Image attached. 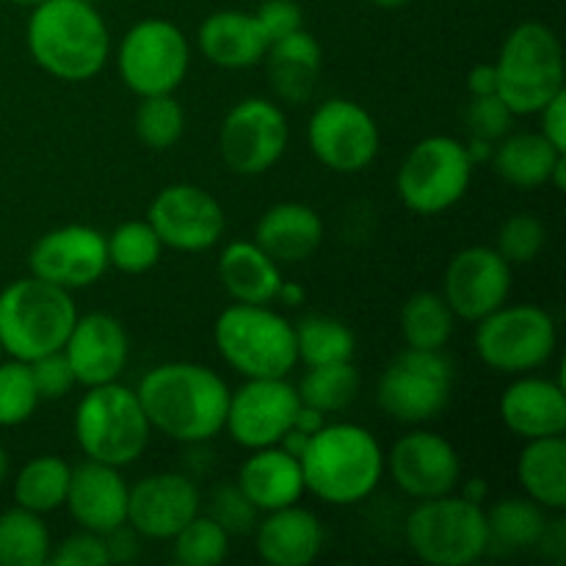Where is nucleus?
I'll return each instance as SVG.
<instances>
[{
	"mask_svg": "<svg viewBox=\"0 0 566 566\" xmlns=\"http://www.w3.org/2000/svg\"><path fill=\"white\" fill-rule=\"evenodd\" d=\"M50 564L55 566H108V547H105V536L94 534V531L77 528L75 534L66 536L53 553H50Z\"/></svg>",
	"mask_w": 566,
	"mask_h": 566,
	"instance_id": "obj_46",
	"label": "nucleus"
},
{
	"mask_svg": "<svg viewBox=\"0 0 566 566\" xmlns=\"http://www.w3.org/2000/svg\"><path fill=\"white\" fill-rule=\"evenodd\" d=\"M86 3H99V0H86Z\"/></svg>",
	"mask_w": 566,
	"mask_h": 566,
	"instance_id": "obj_61",
	"label": "nucleus"
},
{
	"mask_svg": "<svg viewBox=\"0 0 566 566\" xmlns=\"http://www.w3.org/2000/svg\"><path fill=\"white\" fill-rule=\"evenodd\" d=\"M459 486H462V492L459 495L468 497V501L473 503H484L486 495H490V486H486L484 479H470V481H459Z\"/></svg>",
	"mask_w": 566,
	"mask_h": 566,
	"instance_id": "obj_54",
	"label": "nucleus"
},
{
	"mask_svg": "<svg viewBox=\"0 0 566 566\" xmlns=\"http://www.w3.org/2000/svg\"><path fill=\"white\" fill-rule=\"evenodd\" d=\"M276 298H280V302H285V304H291V307H296V304L304 302V287L296 285V282H285V280H282Z\"/></svg>",
	"mask_w": 566,
	"mask_h": 566,
	"instance_id": "obj_55",
	"label": "nucleus"
},
{
	"mask_svg": "<svg viewBox=\"0 0 566 566\" xmlns=\"http://www.w3.org/2000/svg\"><path fill=\"white\" fill-rule=\"evenodd\" d=\"M453 324H457V315L451 313L442 293H412L401 307V337L407 348L442 352L451 340Z\"/></svg>",
	"mask_w": 566,
	"mask_h": 566,
	"instance_id": "obj_35",
	"label": "nucleus"
},
{
	"mask_svg": "<svg viewBox=\"0 0 566 566\" xmlns=\"http://www.w3.org/2000/svg\"><path fill=\"white\" fill-rule=\"evenodd\" d=\"M39 401L42 398L33 385L31 365L22 359L0 363V429H14L31 420Z\"/></svg>",
	"mask_w": 566,
	"mask_h": 566,
	"instance_id": "obj_41",
	"label": "nucleus"
},
{
	"mask_svg": "<svg viewBox=\"0 0 566 566\" xmlns=\"http://www.w3.org/2000/svg\"><path fill=\"white\" fill-rule=\"evenodd\" d=\"M556 346V321L536 304H503L475 324V352L497 374H534L551 363Z\"/></svg>",
	"mask_w": 566,
	"mask_h": 566,
	"instance_id": "obj_10",
	"label": "nucleus"
},
{
	"mask_svg": "<svg viewBox=\"0 0 566 566\" xmlns=\"http://www.w3.org/2000/svg\"><path fill=\"white\" fill-rule=\"evenodd\" d=\"M6 475H9V453H6V448L0 446V484H3Z\"/></svg>",
	"mask_w": 566,
	"mask_h": 566,
	"instance_id": "obj_57",
	"label": "nucleus"
},
{
	"mask_svg": "<svg viewBox=\"0 0 566 566\" xmlns=\"http://www.w3.org/2000/svg\"><path fill=\"white\" fill-rule=\"evenodd\" d=\"M324 423H326V415L324 412H318V409H313V407H307V403H302V407H298V412H296V420H293V429H298V431H302V434L313 437L315 431L324 429Z\"/></svg>",
	"mask_w": 566,
	"mask_h": 566,
	"instance_id": "obj_52",
	"label": "nucleus"
},
{
	"mask_svg": "<svg viewBox=\"0 0 566 566\" xmlns=\"http://www.w3.org/2000/svg\"><path fill=\"white\" fill-rule=\"evenodd\" d=\"M72 468L59 457H33L14 479V503L36 514H50L64 506Z\"/></svg>",
	"mask_w": 566,
	"mask_h": 566,
	"instance_id": "obj_34",
	"label": "nucleus"
},
{
	"mask_svg": "<svg viewBox=\"0 0 566 566\" xmlns=\"http://www.w3.org/2000/svg\"><path fill=\"white\" fill-rule=\"evenodd\" d=\"M547 243L545 221L534 213H514L501 224L495 235V249L509 265H528L539 258Z\"/></svg>",
	"mask_w": 566,
	"mask_h": 566,
	"instance_id": "obj_42",
	"label": "nucleus"
},
{
	"mask_svg": "<svg viewBox=\"0 0 566 566\" xmlns=\"http://www.w3.org/2000/svg\"><path fill=\"white\" fill-rule=\"evenodd\" d=\"M230 392V385L202 363L155 365L136 387L149 426L186 446H205L224 431Z\"/></svg>",
	"mask_w": 566,
	"mask_h": 566,
	"instance_id": "obj_1",
	"label": "nucleus"
},
{
	"mask_svg": "<svg viewBox=\"0 0 566 566\" xmlns=\"http://www.w3.org/2000/svg\"><path fill=\"white\" fill-rule=\"evenodd\" d=\"M370 3L381 6V9H398V6H407L409 0H370Z\"/></svg>",
	"mask_w": 566,
	"mask_h": 566,
	"instance_id": "obj_58",
	"label": "nucleus"
},
{
	"mask_svg": "<svg viewBox=\"0 0 566 566\" xmlns=\"http://www.w3.org/2000/svg\"><path fill=\"white\" fill-rule=\"evenodd\" d=\"M254 17H258L269 44L287 36V33L298 31V28H304L302 6H298L296 0H265V3L254 11Z\"/></svg>",
	"mask_w": 566,
	"mask_h": 566,
	"instance_id": "obj_47",
	"label": "nucleus"
},
{
	"mask_svg": "<svg viewBox=\"0 0 566 566\" xmlns=\"http://www.w3.org/2000/svg\"><path fill=\"white\" fill-rule=\"evenodd\" d=\"M512 265L495 247H468L457 252L442 276V298L459 321L479 324L509 302Z\"/></svg>",
	"mask_w": 566,
	"mask_h": 566,
	"instance_id": "obj_18",
	"label": "nucleus"
},
{
	"mask_svg": "<svg viewBox=\"0 0 566 566\" xmlns=\"http://www.w3.org/2000/svg\"><path fill=\"white\" fill-rule=\"evenodd\" d=\"M539 119L542 136H545L558 153H566V88H562V92L539 111Z\"/></svg>",
	"mask_w": 566,
	"mask_h": 566,
	"instance_id": "obj_48",
	"label": "nucleus"
},
{
	"mask_svg": "<svg viewBox=\"0 0 566 566\" xmlns=\"http://www.w3.org/2000/svg\"><path fill=\"white\" fill-rule=\"evenodd\" d=\"M235 484L241 486L247 501L263 514L293 506L307 492L302 462L287 451H282L280 446L252 451V457L238 470Z\"/></svg>",
	"mask_w": 566,
	"mask_h": 566,
	"instance_id": "obj_26",
	"label": "nucleus"
},
{
	"mask_svg": "<svg viewBox=\"0 0 566 566\" xmlns=\"http://www.w3.org/2000/svg\"><path fill=\"white\" fill-rule=\"evenodd\" d=\"M105 249H108V265H114L122 274H147L158 265L164 254L158 232L153 230L147 219L125 221L116 227L111 235H105Z\"/></svg>",
	"mask_w": 566,
	"mask_h": 566,
	"instance_id": "obj_38",
	"label": "nucleus"
},
{
	"mask_svg": "<svg viewBox=\"0 0 566 566\" xmlns=\"http://www.w3.org/2000/svg\"><path fill=\"white\" fill-rule=\"evenodd\" d=\"M473 182V160L453 136H429L401 160L396 191L415 216H440L457 208Z\"/></svg>",
	"mask_w": 566,
	"mask_h": 566,
	"instance_id": "obj_9",
	"label": "nucleus"
},
{
	"mask_svg": "<svg viewBox=\"0 0 566 566\" xmlns=\"http://www.w3.org/2000/svg\"><path fill=\"white\" fill-rule=\"evenodd\" d=\"M28 365H31L33 385H36L39 398H50V401H53V398L70 396L77 387V379L75 374H72V365L64 352H50Z\"/></svg>",
	"mask_w": 566,
	"mask_h": 566,
	"instance_id": "obj_45",
	"label": "nucleus"
},
{
	"mask_svg": "<svg viewBox=\"0 0 566 566\" xmlns=\"http://www.w3.org/2000/svg\"><path fill=\"white\" fill-rule=\"evenodd\" d=\"M105 547H108V564H130L142 553V534L125 523L105 534Z\"/></svg>",
	"mask_w": 566,
	"mask_h": 566,
	"instance_id": "obj_49",
	"label": "nucleus"
},
{
	"mask_svg": "<svg viewBox=\"0 0 566 566\" xmlns=\"http://www.w3.org/2000/svg\"><path fill=\"white\" fill-rule=\"evenodd\" d=\"M470 160L475 164H484V160H492V153H495V144L484 142V138H470V144H464Z\"/></svg>",
	"mask_w": 566,
	"mask_h": 566,
	"instance_id": "obj_53",
	"label": "nucleus"
},
{
	"mask_svg": "<svg viewBox=\"0 0 566 566\" xmlns=\"http://www.w3.org/2000/svg\"><path fill=\"white\" fill-rule=\"evenodd\" d=\"M291 127L285 111L265 97H247L227 111L219 127V149L227 169L254 177L274 169L287 149Z\"/></svg>",
	"mask_w": 566,
	"mask_h": 566,
	"instance_id": "obj_13",
	"label": "nucleus"
},
{
	"mask_svg": "<svg viewBox=\"0 0 566 566\" xmlns=\"http://www.w3.org/2000/svg\"><path fill=\"white\" fill-rule=\"evenodd\" d=\"M31 274L64 291H81L103 280L108 265L105 235L88 224H66L44 232L28 254Z\"/></svg>",
	"mask_w": 566,
	"mask_h": 566,
	"instance_id": "obj_17",
	"label": "nucleus"
},
{
	"mask_svg": "<svg viewBox=\"0 0 566 566\" xmlns=\"http://www.w3.org/2000/svg\"><path fill=\"white\" fill-rule=\"evenodd\" d=\"M199 512L202 497L186 473H153L127 492V525L136 528L142 539L169 542Z\"/></svg>",
	"mask_w": 566,
	"mask_h": 566,
	"instance_id": "obj_20",
	"label": "nucleus"
},
{
	"mask_svg": "<svg viewBox=\"0 0 566 566\" xmlns=\"http://www.w3.org/2000/svg\"><path fill=\"white\" fill-rule=\"evenodd\" d=\"M133 127H136V136L144 147L155 149V153H166L186 133V111L177 103L175 94L142 97Z\"/></svg>",
	"mask_w": 566,
	"mask_h": 566,
	"instance_id": "obj_39",
	"label": "nucleus"
},
{
	"mask_svg": "<svg viewBox=\"0 0 566 566\" xmlns=\"http://www.w3.org/2000/svg\"><path fill=\"white\" fill-rule=\"evenodd\" d=\"M293 332H296L298 363H304L307 368L352 363L354 354H357L354 332L340 318H332V315H304L302 321L293 324Z\"/></svg>",
	"mask_w": 566,
	"mask_h": 566,
	"instance_id": "obj_36",
	"label": "nucleus"
},
{
	"mask_svg": "<svg viewBox=\"0 0 566 566\" xmlns=\"http://www.w3.org/2000/svg\"><path fill=\"white\" fill-rule=\"evenodd\" d=\"M9 3L20 6V9H33V6H39V3H42V0H9Z\"/></svg>",
	"mask_w": 566,
	"mask_h": 566,
	"instance_id": "obj_59",
	"label": "nucleus"
},
{
	"mask_svg": "<svg viewBox=\"0 0 566 566\" xmlns=\"http://www.w3.org/2000/svg\"><path fill=\"white\" fill-rule=\"evenodd\" d=\"M127 492L130 484L122 479L119 468L86 459L72 468L64 506L77 528L105 536L127 523Z\"/></svg>",
	"mask_w": 566,
	"mask_h": 566,
	"instance_id": "obj_22",
	"label": "nucleus"
},
{
	"mask_svg": "<svg viewBox=\"0 0 566 566\" xmlns=\"http://www.w3.org/2000/svg\"><path fill=\"white\" fill-rule=\"evenodd\" d=\"M219 280L241 304H271L282 285V269L254 241H232L219 254Z\"/></svg>",
	"mask_w": 566,
	"mask_h": 566,
	"instance_id": "obj_29",
	"label": "nucleus"
},
{
	"mask_svg": "<svg viewBox=\"0 0 566 566\" xmlns=\"http://www.w3.org/2000/svg\"><path fill=\"white\" fill-rule=\"evenodd\" d=\"M252 241L280 265L304 263L324 243V221L304 202L271 205L260 216Z\"/></svg>",
	"mask_w": 566,
	"mask_h": 566,
	"instance_id": "obj_25",
	"label": "nucleus"
},
{
	"mask_svg": "<svg viewBox=\"0 0 566 566\" xmlns=\"http://www.w3.org/2000/svg\"><path fill=\"white\" fill-rule=\"evenodd\" d=\"M407 545L431 566H470L486 556V512L462 495L418 501L403 525Z\"/></svg>",
	"mask_w": 566,
	"mask_h": 566,
	"instance_id": "obj_8",
	"label": "nucleus"
},
{
	"mask_svg": "<svg viewBox=\"0 0 566 566\" xmlns=\"http://www.w3.org/2000/svg\"><path fill=\"white\" fill-rule=\"evenodd\" d=\"M464 125H468L470 138L497 144L506 133H512L514 114L497 94H481V97H470L464 108Z\"/></svg>",
	"mask_w": 566,
	"mask_h": 566,
	"instance_id": "obj_43",
	"label": "nucleus"
},
{
	"mask_svg": "<svg viewBox=\"0 0 566 566\" xmlns=\"http://www.w3.org/2000/svg\"><path fill=\"white\" fill-rule=\"evenodd\" d=\"M304 486L329 506L368 501L385 479V451L359 423H324L302 453Z\"/></svg>",
	"mask_w": 566,
	"mask_h": 566,
	"instance_id": "obj_3",
	"label": "nucleus"
},
{
	"mask_svg": "<svg viewBox=\"0 0 566 566\" xmlns=\"http://www.w3.org/2000/svg\"><path fill=\"white\" fill-rule=\"evenodd\" d=\"M315 160L337 175H359L376 160L381 133L368 108L346 97L324 99L307 122Z\"/></svg>",
	"mask_w": 566,
	"mask_h": 566,
	"instance_id": "obj_14",
	"label": "nucleus"
},
{
	"mask_svg": "<svg viewBox=\"0 0 566 566\" xmlns=\"http://www.w3.org/2000/svg\"><path fill=\"white\" fill-rule=\"evenodd\" d=\"M501 420L520 440H542L566 431V392L556 379L523 374L503 390Z\"/></svg>",
	"mask_w": 566,
	"mask_h": 566,
	"instance_id": "obj_23",
	"label": "nucleus"
},
{
	"mask_svg": "<svg viewBox=\"0 0 566 566\" xmlns=\"http://www.w3.org/2000/svg\"><path fill=\"white\" fill-rule=\"evenodd\" d=\"M147 221L160 243L175 252H205L224 235V208L205 188L175 182L158 191L147 210Z\"/></svg>",
	"mask_w": 566,
	"mask_h": 566,
	"instance_id": "obj_16",
	"label": "nucleus"
},
{
	"mask_svg": "<svg viewBox=\"0 0 566 566\" xmlns=\"http://www.w3.org/2000/svg\"><path fill=\"white\" fill-rule=\"evenodd\" d=\"M221 359L243 379H280L298 365L293 324L269 304H230L213 324Z\"/></svg>",
	"mask_w": 566,
	"mask_h": 566,
	"instance_id": "obj_5",
	"label": "nucleus"
},
{
	"mask_svg": "<svg viewBox=\"0 0 566 566\" xmlns=\"http://www.w3.org/2000/svg\"><path fill=\"white\" fill-rule=\"evenodd\" d=\"M171 542H175V562L180 566H219L230 556V534L202 512L182 525Z\"/></svg>",
	"mask_w": 566,
	"mask_h": 566,
	"instance_id": "obj_40",
	"label": "nucleus"
},
{
	"mask_svg": "<svg viewBox=\"0 0 566 566\" xmlns=\"http://www.w3.org/2000/svg\"><path fill=\"white\" fill-rule=\"evenodd\" d=\"M517 481L525 497L539 503L545 512H564L566 509V440L542 437L525 440V448L517 459Z\"/></svg>",
	"mask_w": 566,
	"mask_h": 566,
	"instance_id": "obj_30",
	"label": "nucleus"
},
{
	"mask_svg": "<svg viewBox=\"0 0 566 566\" xmlns=\"http://www.w3.org/2000/svg\"><path fill=\"white\" fill-rule=\"evenodd\" d=\"M359 387H363V379H359V370L354 368L352 359V363H332L307 368V374L296 385V392L302 398V403H307V407L318 409L324 415H335L357 401Z\"/></svg>",
	"mask_w": 566,
	"mask_h": 566,
	"instance_id": "obj_37",
	"label": "nucleus"
},
{
	"mask_svg": "<svg viewBox=\"0 0 566 566\" xmlns=\"http://www.w3.org/2000/svg\"><path fill=\"white\" fill-rule=\"evenodd\" d=\"M536 547H539L545 556H551L553 562L562 564L564 562V553H566V523L562 517L556 520H547L545 531H542L539 542H536Z\"/></svg>",
	"mask_w": 566,
	"mask_h": 566,
	"instance_id": "obj_50",
	"label": "nucleus"
},
{
	"mask_svg": "<svg viewBox=\"0 0 566 566\" xmlns=\"http://www.w3.org/2000/svg\"><path fill=\"white\" fill-rule=\"evenodd\" d=\"M566 153H558L542 133H506L501 142L495 144L492 153V164L501 180L509 186L523 188H539L551 182L553 169Z\"/></svg>",
	"mask_w": 566,
	"mask_h": 566,
	"instance_id": "obj_31",
	"label": "nucleus"
},
{
	"mask_svg": "<svg viewBox=\"0 0 566 566\" xmlns=\"http://www.w3.org/2000/svg\"><path fill=\"white\" fill-rule=\"evenodd\" d=\"M254 531L258 556L271 566H310L324 551V525L298 503L265 512Z\"/></svg>",
	"mask_w": 566,
	"mask_h": 566,
	"instance_id": "obj_24",
	"label": "nucleus"
},
{
	"mask_svg": "<svg viewBox=\"0 0 566 566\" xmlns=\"http://www.w3.org/2000/svg\"><path fill=\"white\" fill-rule=\"evenodd\" d=\"M547 186H553L556 191H564V188H566V155L556 164V169H553L551 182H547Z\"/></svg>",
	"mask_w": 566,
	"mask_h": 566,
	"instance_id": "obj_56",
	"label": "nucleus"
},
{
	"mask_svg": "<svg viewBox=\"0 0 566 566\" xmlns=\"http://www.w3.org/2000/svg\"><path fill=\"white\" fill-rule=\"evenodd\" d=\"M385 464L398 490L412 501L451 495L462 481V459L457 448L442 434L426 429L403 434L392 446L390 457H385Z\"/></svg>",
	"mask_w": 566,
	"mask_h": 566,
	"instance_id": "obj_19",
	"label": "nucleus"
},
{
	"mask_svg": "<svg viewBox=\"0 0 566 566\" xmlns=\"http://www.w3.org/2000/svg\"><path fill=\"white\" fill-rule=\"evenodd\" d=\"M53 542L42 514L14 506L0 514V566H48Z\"/></svg>",
	"mask_w": 566,
	"mask_h": 566,
	"instance_id": "obj_33",
	"label": "nucleus"
},
{
	"mask_svg": "<svg viewBox=\"0 0 566 566\" xmlns=\"http://www.w3.org/2000/svg\"><path fill=\"white\" fill-rule=\"evenodd\" d=\"M197 42L205 59L221 70H249L254 64H263L265 50H269V39L254 11L235 9L205 17Z\"/></svg>",
	"mask_w": 566,
	"mask_h": 566,
	"instance_id": "obj_27",
	"label": "nucleus"
},
{
	"mask_svg": "<svg viewBox=\"0 0 566 566\" xmlns=\"http://www.w3.org/2000/svg\"><path fill=\"white\" fill-rule=\"evenodd\" d=\"M468 92H470V97H481V94H497L495 64L473 66L468 75Z\"/></svg>",
	"mask_w": 566,
	"mask_h": 566,
	"instance_id": "obj_51",
	"label": "nucleus"
},
{
	"mask_svg": "<svg viewBox=\"0 0 566 566\" xmlns=\"http://www.w3.org/2000/svg\"><path fill=\"white\" fill-rule=\"evenodd\" d=\"M25 44L39 70L59 81L83 83L103 72L111 33L94 3L42 0L28 17Z\"/></svg>",
	"mask_w": 566,
	"mask_h": 566,
	"instance_id": "obj_2",
	"label": "nucleus"
},
{
	"mask_svg": "<svg viewBox=\"0 0 566 566\" xmlns=\"http://www.w3.org/2000/svg\"><path fill=\"white\" fill-rule=\"evenodd\" d=\"M77 385L97 387L119 381L130 357L125 324L111 313L77 315L64 348Z\"/></svg>",
	"mask_w": 566,
	"mask_h": 566,
	"instance_id": "obj_21",
	"label": "nucleus"
},
{
	"mask_svg": "<svg viewBox=\"0 0 566 566\" xmlns=\"http://www.w3.org/2000/svg\"><path fill=\"white\" fill-rule=\"evenodd\" d=\"M497 97L514 116H534L562 92L564 50L545 22H520L501 44L495 61Z\"/></svg>",
	"mask_w": 566,
	"mask_h": 566,
	"instance_id": "obj_6",
	"label": "nucleus"
},
{
	"mask_svg": "<svg viewBox=\"0 0 566 566\" xmlns=\"http://www.w3.org/2000/svg\"><path fill=\"white\" fill-rule=\"evenodd\" d=\"M547 517L531 497H506L486 512V553H523L536 547Z\"/></svg>",
	"mask_w": 566,
	"mask_h": 566,
	"instance_id": "obj_32",
	"label": "nucleus"
},
{
	"mask_svg": "<svg viewBox=\"0 0 566 566\" xmlns=\"http://www.w3.org/2000/svg\"><path fill=\"white\" fill-rule=\"evenodd\" d=\"M77 321L72 291L25 276L0 291V348L11 359L33 363L61 352Z\"/></svg>",
	"mask_w": 566,
	"mask_h": 566,
	"instance_id": "obj_4",
	"label": "nucleus"
},
{
	"mask_svg": "<svg viewBox=\"0 0 566 566\" xmlns=\"http://www.w3.org/2000/svg\"><path fill=\"white\" fill-rule=\"evenodd\" d=\"M149 434L153 426L133 387L119 381L86 387V396L75 409V440L83 457L127 468L144 457Z\"/></svg>",
	"mask_w": 566,
	"mask_h": 566,
	"instance_id": "obj_7",
	"label": "nucleus"
},
{
	"mask_svg": "<svg viewBox=\"0 0 566 566\" xmlns=\"http://www.w3.org/2000/svg\"><path fill=\"white\" fill-rule=\"evenodd\" d=\"M263 64L269 70V81L276 97L285 103H304L318 83L324 50L313 33L298 28L269 44Z\"/></svg>",
	"mask_w": 566,
	"mask_h": 566,
	"instance_id": "obj_28",
	"label": "nucleus"
},
{
	"mask_svg": "<svg viewBox=\"0 0 566 566\" xmlns=\"http://www.w3.org/2000/svg\"><path fill=\"white\" fill-rule=\"evenodd\" d=\"M0 363H3V348H0Z\"/></svg>",
	"mask_w": 566,
	"mask_h": 566,
	"instance_id": "obj_60",
	"label": "nucleus"
},
{
	"mask_svg": "<svg viewBox=\"0 0 566 566\" xmlns=\"http://www.w3.org/2000/svg\"><path fill=\"white\" fill-rule=\"evenodd\" d=\"M302 398L296 385L280 379H247L235 392H230L224 429L247 451L276 446L293 429Z\"/></svg>",
	"mask_w": 566,
	"mask_h": 566,
	"instance_id": "obj_15",
	"label": "nucleus"
},
{
	"mask_svg": "<svg viewBox=\"0 0 566 566\" xmlns=\"http://www.w3.org/2000/svg\"><path fill=\"white\" fill-rule=\"evenodd\" d=\"M258 514L238 484H219L210 492L208 517H213L230 536L249 534L258 525Z\"/></svg>",
	"mask_w": 566,
	"mask_h": 566,
	"instance_id": "obj_44",
	"label": "nucleus"
},
{
	"mask_svg": "<svg viewBox=\"0 0 566 566\" xmlns=\"http://www.w3.org/2000/svg\"><path fill=\"white\" fill-rule=\"evenodd\" d=\"M116 66L125 86L138 97L175 94L191 66V44L175 22L153 17L125 33Z\"/></svg>",
	"mask_w": 566,
	"mask_h": 566,
	"instance_id": "obj_12",
	"label": "nucleus"
},
{
	"mask_svg": "<svg viewBox=\"0 0 566 566\" xmlns=\"http://www.w3.org/2000/svg\"><path fill=\"white\" fill-rule=\"evenodd\" d=\"M453 365L442 352L403 348L379 376L376 403L387 418L403 426L440 418L453 396Z\"/></svg>",
	"mask_w": 566,
	"mask_h": 566,
	"instance_id": "obj_11",
	"label": "nucleus"
}]
</instances>
